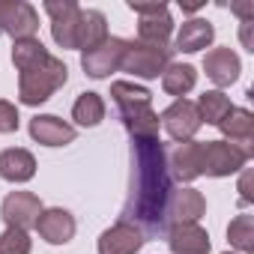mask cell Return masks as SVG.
Instances as JSON below:
<instances>
[{
	"label": "cell",
	"mask_w": 254,
	"mask_h": 254,
	"mask_svg": "<svg viewBox=\"0 0 254 254\" xmlns=\"http://www.w3.org/2000/svg\"><path fill=\"white\" fill-rule=\"evenodd\" d=\"M174 197V177L162 141H132V180L120 221L135 224L144 236L168 230V206Z\"/></svg>",
	"instance_id": "6da1fadb"
},
{
	"label": "cell",
	"mask_w": 254,
	"mask_h": 254,
	"mask_svg": "<svg viewBox=\"0 0 254 254\" xmlns=\"http://www.w3.org/2000/svg\"><path fill=\"white\" fill-rule=\"evenodd\" d=\"M66 78H69L66 63L48 54L36 66L21 72V78H18V99H21V105H42V102H48L51 93L66 84Z\"/></svg>",
	"instance_id": "7a4b0ae2"
},
{
	"label": "cell",
	"mask_w": 254,
	"mask_h": 254,
	"mask_svg": "<svg viewBox=\"0 0 254 254\" xmlns=\"http://www.w3.org/2000/svg\"><path fill=\"white\" fill-rule=\"evenodd\" d=\"M171 54H174V48H168V45H147V42L138 39V42L126 45L120 69L135 75V78L150 81V78H159L171 66Z\"/></svg>",
	"instance_id": "3957f363"
},
{
	"label": "cell",
	"mask_w": 254,
	"mask_h": 254,
	"mask_svg": "<svg viewBox=\"0 0 254 254\" xmlns=\"http://www.w3.org/2000/svg\"><path fill=\"white\" fill-rule=\"evenodd\" d=\"M129 9L141 15L138 24V39L147 45H168L171 33H174V21L168 15V3H138L129 0Z\"/></svg>",
	"instance_id": "277c9868"
},
{
	"label": "cell",
	"mask_w": 254,
	"mask_h": 254,
	"mask_svg": "<svg viewBox=\"0 0 254 254\" xmlns=\"http://www.w3.org/2000/svg\"><path fill=\"white\" fill-rule=\"evenodd\" d=\"M39 12L24 0H0V33L18 39H36Z\"/></svg>",
	"instance_id": "5b68a950"
},
{
	"label": "cell",
	"mask_w": 254,
	"mask_h": 254,
	"mask_svg": "<svg viewBox=\"0 0 254 254\" xmlns=\"http://www.w3.org/2000/svg\"><path fill=\"white\" fill-rule=\"evenodd\" d=\"M45 12L51 15V36L60 48H78V21L81 6L75 0H45Z\"/></svg>",
	"instance_id": "8992f818"
},
{
	"label": "cell",
	"mask_w": 254,
	"mask_h": 254,
	"mask_svg": "<svg viewBox=\"0 0 254 254\" xmlns=\"http://www.w3.org/2000/svg\"><path fill=\"white\" fill-rule=\"evenodd\" d=\"M126 45H129L126 39H120V36H108V39L99 42L96 48L84 51V54H81V66H84V72H87L90 78H108L111 72L120 69L123 54H126Z\"/></svg>",
	"instance_id": "52a82bcc"
},
{
	"label": "cell",
	"mask_w": 254,
	"mask_h": 254,
	"mask_svg": "<svg viewBox=\"0 0 254 254\" xmlns=\"http://www.w3.org/2000/svg\"><path fill=\"white\" fill-rule=\"evenodd\" d=\"M248 162V153L227 141H206L203 144V174L209 177H230L242 171Z\"/></svg>",
	"instance_id": "ba28073f"
},
{
	"label": "cell",
	"mask_w": 254,
	"mask_h": 254,
	"mask_svg": "<svg viewBox=\"0 0 254 254\" xmlns=\"http://www.w3.org/2000/svg\"><path fill=\"white\" fill-rule=\"evenodd\" d=\"M165 126V132L177 141V144H186L194 138V132L200 129V114H197V105L189 102V99H177L159 120Z\"/></svg>",
	"instance_id": "9c48e42d"
},
{
	"label": "cell",
	"mask_w": 254,
	"mask_h": 254,
	"mask_svg": "<svg viewBox=\"0 0 254 254\" xmlns=\"http://www.w3.org/2000/svg\"><path fill=\"white\" fill-rule=\"evenodd\" d=\"M0 215H3L6 227H36V218L42 215V203L33 191H9L3 197V206H0Z\"/></svg>",
	"instance_id": "30bf717a"
},
{
	"label": "cell",
	"mask_w": 254,
	"mask_h": 254,
	"mask_svg": "<svg viewBox=\"0 0 254 254\" xmlns=\"http://www.w3.org/2000/svg\"><path fill=\"white\" fill-rule=\"evenodd\" d=\"M141 245H144V233L126 221H117L99 236V254H138Z\"/></svg>",
	"instance_id": "8fae6325"
},
{
	"label": "cell",
	"mask_w": 254,
	"mask_h": 254,
	"mask_svg": "<svg viewBox=\"0 0 254 254\" xmlns=\"http://www.w3.org/2000/svg\"><path fill=\"white\" fill-rule=\"evenodd\" d=\"M36 230L45 242L51 245H66L72 236H75V215L69 209H42V215L36 218Z\"/></svg>",
	"instance_id": "7c38bea8"
},
{
	"label": "cell",
	"mask_w": 254,
	"mask_h": 254,
	"mask_svg": "<svg viewBox=\"0 0 254 254\" xmlns=\"http://www.w3.org/2000/svg\"><path fill=\"white\" fill-rule=\"evenodd\" d=\"M30 138L45 144V147H63L75 141V126L63 123L54 114H39L30 120Z\"/></svg>",
	"instance_id": "4fadbf2b"
},
{
	"label": "cell",
	"mask_w": 254,
	"mask_h": 254,
	"mask_svg": "<svg viewBox=\"0 0 254 254\" xmlns=\"http://www.w3.org/2000/svg\"><path fill=\"white\" fill-rule=\"evenodd\" d=\"M203 69H206V78H209L212 84L230 87V84L239 78L242 63H239V57H236L230 48H212V51H206V57H203Z\"/></svg>",
	"instance_id": "5bb4252c"
},
{
	"label": "cell",
	"mask_w": 254,
	"mask_h": 254,
	"mask_svg": "<svg viewBox=\"0 0 254 254\" xmlns=\"http://www.w3.org/2000/svg\"><path fill=\"white\" fill-rule=\"evenodd\" d=\"M206 212V197L194 189L174 191L171 206H168V224H197V218Z\"/></svg>",
	"instance_id": "9a60e30c"
},
{
	"label": "cell",
	"mask_w": 254,
	"mask_h": 254,
	"mask_svg": "<svg viewBox=\"0 0 254 254\" xmlns=\"http://www.w3.org/2000/svg\"><path fill=\"white\" fill-rule=\"evenodd\" d=\"M168 168L183 180V183H191L203 174V144L200 141H186L174 150Z\"/></svg>",
	"instance_id": "2e32d148"
},
{
	"label": "cell",
	"mask_w": 254,
	"mask_h": 254,
	"mask_svg": "<svg viewBox=\"0 0 254 254\" xmlns=\"http://www.w3.org/2000/svg\"><path fill=\"white\" fill-rule=\"evenodd\" d=\"M168 245L174 254H209V233L200 224H174Z\"/></svg>",
	"instance_id": "e0dca14e"
},
{
	"label": "cell",
	"mask_w": 254,
	"mask_h": 254,
	"mask_svg": "<svg viewBox=\"0 0 254 254\" xmlns=\"http://www.w3.org/2000/svg\"><path fill=\"white\" fill-rule=\"evenodd\" d=\"M218 129L224 132L227 141H236V147L251 156V141H254V114L251 111L230 108V114L218 123Z\"/></svg>",
	"instance_id": "ac0fdd59"
},
{
	"label": "cell",
	"mask_w": 254,
	"mask_h": 254,
	"mask_svg": "<svg viewBox=\"0 0 254 254\" xmlns=\"http://www.w3.org/2000/svg\"><path fill=\"white\" fill-rule=\"evenodd\" d=\"M33 174H36L33 153H27L21 147H12V150L0 153V177L6 183H27V180H33Z\"/></svg>",
	"instance_id": "d6986e66"
},
{
	"label": "cell",
	"mask_w": 254,
	"mask_h": 254,
	"mask_svg": "<svg viewBox=\"0 0 254 254\" xmlns=\"http://www.w3.org/2000/svg\"><path fill=\"white\" fill-rule=\"evenodd\" d=\"M126 132L132 135V141H159V114L153 108H132L120 111Z\"/></svg>",
	"instance_id": "ffe728a7"
},
{
	"label": "cell",
	"mask_w": 254,
	"mask_h": 254,
	"mask_svg": "<svg viewBox=\"0 0 254 254\" xmlns=\"http://www.w3.org/2000/svg\"><path fill=\"white\" fill-rule=\"evenodd\" d=\"M212 39H215V27H212L209 21H203V18H191V21H186V24L180 27V33H177V48H174V51L191 54V51L209 48Z\"/></svg>",
	"instance_id": "44dd1931"
},
{
	"label": "cell",
	"mask_w": 254,
	"mask_h": 254,
	"mask_svg": "<svg viewBox=\"0 0 254 254\" xmlns=\"http://www.w3.org/2000/svg\"><path fill=\"white\" fill-rule=\"evenodd\" d=\"M108 39V18L99 9H81V21H78V48L90 51L99 42Z\"/></svg>",
	"instance_id": "7402d4cb"
},
{
	"label": "cell",
	"mask_w": 254,
	"mask_h": 254,
	"mask_svg": "<svg viewBox=\"0 0 254 254\" xmlns=\"http://www.w3.org/2000/svg\"><path fill=\"white\" fill-rule=\"evenodd\" d=\"M194 84H197V72H194V66H189V63H171V66L162 72V87H165V93H171V96H177V99H183L189 90H194Z\"/></svg>",
	"instance_id": "603a6c76"
},
{
	"label": "cell",
	"mask_w": 254,
	"mask_h": 254,
	"mask_svg": "<svg viewBox=\"0 0 254 254\" xmlns=\"http://www.w3.org/2000/svg\"><path fill=\"white\" fill-rule=\"evenodd\" d=\"M111 96L117 102L120 111H132V108H150L153 93L147 87H138L132 81H114L111 84Z\"/></svg>",
	"instance_id": "cb8c5ba5"
},
{
	"label": "cell",
	"mask_w": 254,
	"mask_h": 254,
	"mask_svg": "<svg viewBox=\"0 0 254 254\" xmlns=\"http://www.w3.org/2000/svg\"><path fill=\"white\" fill-rule=\"evenodd\" d=\"M197 114H200V123H206V126H218L227 114H230V99L221 93V90H206L197 102Z\"/></svg>",
	"instance_id": "d4e9b609"
},
{
	"label": "cell",
	"mask_w": 254,
	"mask_h": 254,
	"mask_svg": "<svg viewBox=\"0 0 254 254\" xmlns=\"http://www.w3.org/2000/svg\"><path fill=\"white\" fill-rule=\"evenodd\" d=\"M72 120L78 126H99L105 120V102L99 93H81L72 105Z\"/></svg>",
	"instance_id": "484cf974"
},
{
	"label": "cell",
	"mask_w": 254,
	"mask_h": 254,
	"mask_svg": "<svg viewBox=\"0 0 254 254\" xmlns=\"http://www.w3.org/2000/svg\"><path fill=\"white\" fill-rule=\"evenodd\" d=\"M45 57H48V51H45V45H42L39 39H18V42L12 45V63H15L18 72L36 66V63L45 60Z\"/></svg>",
	"instance_id": "4316f807"
},
{
	"label": "cell",
	"mask_w": 254,
	"mask_h": 254,
	"mask_svg": "<svg viewBox=\"0 0 254 254\" xmlns=\"http://www.w3.org/2000/svg\"><path fill=\"white\" fill-rule=\"evenodd\" d=\"M227 239H230L233 248L248 254L254 248V215H236L227 224Z\"/></svg>",
	"instance_id": "83f0119b"
},
{
	"label": "cell",
	"mask_w": 254,
	"mask_h": 254,
	"mask_svg": "<svg viewBox=\"0 0 254 254\" xmlns=\"http://www.w3.org/2000/svg\"><path fill=\"white\" fill-rule=\"evenodd\" d=\"M0 254H30V236L21 227H6L0 236Z\"/></svg>",
	"instance_id": "f1b7e54d"
},
{
	"label": "cell",
	"mask_w": 254,
	"mask_h": 254,
	"mask_svg": "<svg viewBox=\"0 0 254 254\" xmlns=\"http://www.w3.org/2000/svg\"><path fill=\"white\" fill-rule=\"evenodd\" d=\"M18 132V108L6 99H0V135Z\"/></svg>",
	"instance_id": "f546056e"
},
{
	"label": "cell",
	"mask_w": 254,
	"mask_h": 254,
	"mask_svg": "<svg viewBox=\"0 0 254 254\" xmlns=\"http://www.w3.org/2000/svg\"><path fill=\"white\" fill-rule=\"evenodd\" d=\"M251 171H242V177H239V200L242 203H251L254 200V194H251Z\"/></svg>",
	"instance_id": "4dcf8cb0"
},
{
	"label": "cell",
	"mask_w": 254,
	"mask_h": 254,
	"mask_svg": "<svg viewBox=\"0 0 254 254\" xmlns=\"http://www.w3.org/2000/svg\"><path fill=\"white\" fill-rule=\"evenodd\" d=\"M230 9H233L242 21H251V15H254V6H251V3H233Z\"/></svg>",
	"instance_id": "1f68e13d"
},
{
	"label": "cell",
	"mask_w": 254,
	"mask_h": 254,
	"mask_svg": "<svg viewBox=\"0 0 254 254\" xmlns=\"http://www.w3.org/2000/svg\"><path fill=\"white\" fill-rule=\"evenodd\" d=\"M180 6H183V9H186V12H197V9H200V6H203V3H180Z\"/></svg>",
	"instance_id": "d6a6232c"
},
{
	"label": "cell",
	"mask_w": 254,
	"mask_h": 254,
	"mask_svg": "<svg viewBox=\"0 0 254 254\" xmlns=\"http://www.w3.org/2000/svg\"><path fill=\"white\" fill-rule=\"evenodd\" d=\"M224 254H230V251H224Z\"/></svg>",
	"instance_id": "836d02e7"
}]
</instances>
